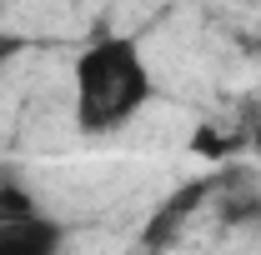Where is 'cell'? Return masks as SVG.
I'll use <instances>...</instances> for the list:
<instances>
[{
  "label": "cell",
  "instance_id": "1",
  "mask_svg": "<svg viewBox=\"0 0 261 255\" xmlns=\"http://www.w3.org/2000/svg\"><path fill=\"white\" fill-rule=\"evenodd\" d=\"M151 90H156V80H151V65L136 40H121V35L96 40L75 60V125L86 135L121 130L130 115L146 110Z\"/></svg>",
  "mask_w": 261,
  "mask_h": 255
},
{
  "label": "cell",
  "instance_id": "2",
  "mask_svg": "<svg viewBox=\"0 0 261 255\" xmlns=\"http://www.w3.org/2000/svg\"><path fill=\"white\" fill-rule=\"evenodd\" d=\"M61 240H65V230L50 215L0 225V255H61Z\"/></svg>",
  "mask_w": 261,
  "mask_h": 255
},
{
  "label": "cell",
  "instance_id": "3",
  "mask_svg": "<svg viewBox=\"0 0 261 255\" xmlns=\"http://www.w3.org/2000/svg\"><path fill=\"white\" fill-rule=\"evenodd\" d=\"M31 215H40L35 195L25 190V185H15V180H5V185H0V225H10V220H31Z\"/></svg>",
  "mask_w": 261,
  "mask_h": 255
},
{
  "label": "cell",
  "instance_id": "4",
  "mask_svg": "<svg viewBox=\"0 0 261 255\" xmlns=\"http://www.w3.org/2000/svg\"><path fill=\"white\" fill-rule=\"evenodd\" d=\"M196 155H221V150H226V140H221V135H216V130H196Z\"/></svg>",
  "mask_w": 261,
  "mask_h": 255
},
{
  "label": "cell",
  "instance_id": "5",
  "mask_svg": "<svg viewBox=\"0 0 261 255\" xmlns=\"http://www.w3.org/2000/svg\"><path fill=\"white\" fill-rule=\"evenodd\" d=\"M20 45H25V40H15V35H5V30H0V65H5V60H15V55H20Z\"/></svg>",
  "mask_w": 261,
  "mask_h": 255
}]
</instances>
